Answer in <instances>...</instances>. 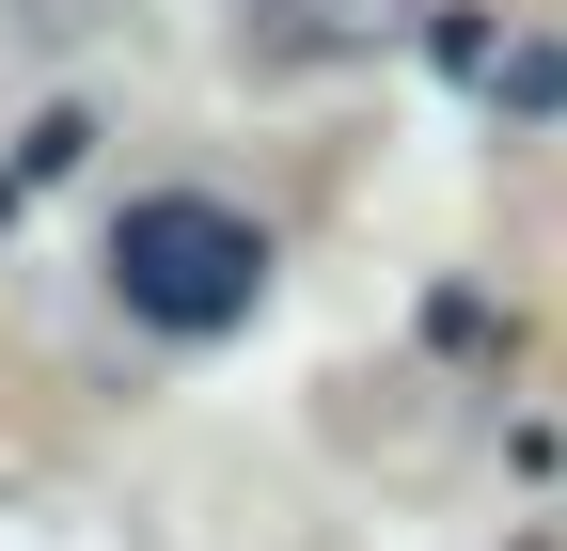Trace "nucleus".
Masks as SVG:
<instances>
[{
  "instance_id": "f257e3e1",
  "label": "nucleus",
  "mask_w": 567,
  "mask_h": 551,
  "mask_svg": "<svg viewBox=\"0 0 567 551\" xmlns=\"http://www.w3.org/2000/svg\"><path fill=\"white\" fill-rule=\"evenodd\" d=\"M111 284H126V315H158V331H237L268 300V237L237 221V205H205V189H142L111 221Z\"/></svg>"
}]
</instances>
